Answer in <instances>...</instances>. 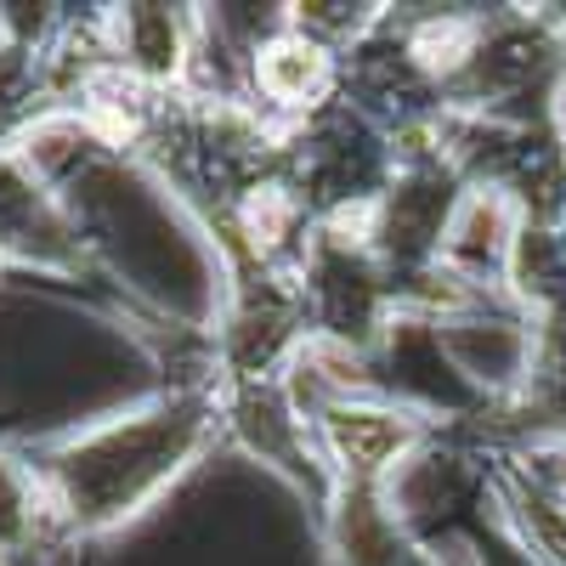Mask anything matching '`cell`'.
Masks as SVG:
<instances>
[{
  "label": "cell",
  "mask_w": 566,
  "mask_h": 566,
  "mask_svg": "<svg viewBox=\"0 0 566 566\" xmlns=\"http://www.w3.org/2000/svg\"><path fill=\"white\" fill-rule=\"evenodd\" d=\"M442 352L453 357V368L464 380H476L488 391H510L533 363V340L522 323L504 317H453L442 323Z\"/></svg>",
  "instance_id": "7a4b0ae2"
},
{
  "label": "cell",
  "mask_w": 566,
  "mask_h": 566,
  "mask_svg": "<svg viewBox=\"0 0 566 566\" xmlns=\"http://www.w3.org/2000/svg\"><path fill=\"white\" fill-rule=\"evenodd\" d=\"M255 80H261V91L272 103L301 108V103H312L317 91L328 85V57L317 52L306 34H283V40H272L266 52L255 57Z\"/></svg>",
  "instance_id": "277c9868"
},
{
  "label": "cell",
  "mask_w": 566,
  "mask_h": 566,
  "mask_svg": "<svg viewBox=\"0 0 566 566\" xmlns=\"http://www.w3.org/2000/svg\"><path fill=\"white\" fill-rule=\"evenodd\" d=\"M510 250H515V210L504 205V193H470L442 227V266L464 283L499 277Z\"/></svg>",
  "instance_id": "6da1fadb"
},
{
  "label": "cell",
  "mask_w": 566,
  "mask_h": 566,
  "mask_svg": "<svg viewBox=\"0 0 566 566\" xmlns=\"http://www.w3.org/2000/svg\"><path fill=\"white\" fill-rule=\"evenodd\" d=\"M323 419H328V442H335V453L357 470V476H374V470L397 464L408 437H413V424L402 413H386V408H346V402H335Z\"/></svg>",
  "instance_id": "3957f363"
},
{
  "label": "cell",
  "mask_w": 566,
  "mask_h": 566,
  "mask_svg": "<svg viewBox=\"0 0 566 566\" xmlns=\"http://www.w3.org/2000/svg\"><path fill=\"white\" fill-rule=\"evenodd\" d=\"M29 527V488L23 476L0 459V538H18Z\"/></svg>",
  "instance_id": "5b68a950"
},
{
  "label": "cell",
  "mask_w": 566,
  "mask_h": 566,
  "mask_svg": "<svg viewBox=\"0 0 566 566\" xmlns=\"http://www.w3.org/2000/svg\"><path fill=\"white\" fill-rule=\"evenodd\" d=\"M538 464H544V476H549V488H555V493H560V504H566V442L544 448V453H538Z\"/></svg>",
  "instance_id": "8992f818"
}]
</instances>
